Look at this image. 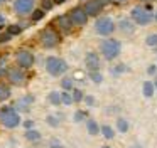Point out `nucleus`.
<instances>
[{"instance_id": "obj_1", "label": "nucleus", "mask_w": 157, "mask_h": 148, "mask_svg": "<svg viewBox=\"0 0 157 148\" xmlns=\"http://www.w3.org/2000/svg\"><path fill=\"white\" fill-rule=\"evenodd\" d=\"M130 19L137 24V25H149L150 22L154 20V13L150 10V7H142L137 5L130 10Z\"/></svg>"}, {"instance_id": "obj_2", "label": "nucleus", "mask_w": 157, "mask_h": 148, "mask_svg": "<svg viewBox=\"0 0 157 148\" xmlns=\"http://www.w3.org/2000/svg\"><path fill=\"white\" fill-rule=\"evenodd\" d=\"M100 50H101L103 57L108 61H113L120 56V50H122V44L117 39H105L100 46Z\"/></svg>"}, {"instance_id": "obj_3", "label": "nucleus", "mask_w": 157, "mask_h": 148, "mask_svg": "<svg viewBox=\"0 0 157 148\" xmlns=\"http://www.w3.org/2000/svg\"><path fill=\"white\" fill-rule=\"evenodd\" d=\"M0 121L5 128H15L21 124V116L12 106H2L0 108Z\"/></svg>"}, {"instance_id": "obj_4", "label": "nucleus", "mask_w": 157, "mask_h": 148, "mask_svg": "<svg viewBox=\"0 0 157 148\" xmlns=\"http://www.w3.org/2000/svg\"><path fill=\"white\" fill-rule=\"evenodd\" d=\"M46 71H48L51 76H61L68 71V64H66L64 59L56 56H49L46 59Z\"/></svg>"}, {"instance_id": "obj_5", "label": "nucleus", "mask_w": 157, "mask_h": 148, "mask_svg": "<svg viewBox=\"0 0 157 148\" xmlns=\"http://www.w3.org/2000/svg\"><path fill=\"white\" fill-rule=\"evenodd\" d=\"M117 25L115 22H113L112 17H100V19H96L95 22V32L98 34V35H112L113 32H115Z\"/></svg>"}, {"instance_id": "obj_6", "label": "nucleus", "mask_w": 157, "mask_h": 148, "mask_svg": "<svg viewBox=\"0 0 157 148\" xmlns=\"http://www.w3.org/2000/svg\"><path fill=\"white\" fill-rule=\"evenodd\" d=\"M39 37H41L42 47H46V49H52V47H56V46L59 44V40H61L59 34L56 32L54 29H51V27H48V29L42 30Z\"/></svg>"}, {"instance_id": "obj_7", "label": "nucleus", "mask_w": 157, "mask_h": 148, "mask_svg": "<svg viewBox=\"0 0 157 148\" xmlns=\"http://www.w3.org/2000/svg\"><path fill=\"white\" fill-rule=\"evenodd\" d=\"M15 62H17L19 67H22V69H29V67L34 66L36 62V57L34 54L31 52V50H19L17 56H15Z\"/></svg>"}, {"instance_id": "obj_8", "label": "nucleus", "mask_w": 157, "mask_h": 148, "mask_svg": "<svg viewBox=\"0 0 157 148\" xmlns=\"http://www.w3.org/2000/svg\"><path fill=\"white\" fill-rule=\"evenodd\" d=\"M108 3H112V0H88L85 5V10L90 17H96V15H100L103 7H106Z\"/></svg>"}, {"instance_id": "obj_9", "label": "nucleus", "mask_w": 157, "mask_h": 148, "mask_svg": "<svg viewBox=\"0 0 157 148\" xmlns=\"http://www.w3.org/2000/svg\"><path fill=\"white\" fill-rule=\"evenodd\" d=\"M88 13H86L85 7H76L69 12V19H71L73 25H85L88 22Z\"/></svg>"}, {"instance_id": "obj_10", "label": "nucleus", "mask_w": 157, "mask_h": 148, "mask_svg": "<svg viewBox=\"0 0 157 148\" xmlns=\"http://www.w3.org/2000/svg\"><path fill=\"white\" fill-rule=\"evenodd\" d=\"M14 10L19 15H27L34 12V0H15L14 2Z\"/></svg>"}, {"instance_id": "obj_11", "label": "nucleus", "mask_w": 157, "mask_h": 148, "mask_svg": "<svg viewBox=\"0 0 157 148\" xmlns=\"http://www.w3.org/2000/svg\"><path fill=\"white\" fill-rule=\"evenodd\" d=\"M7 77L12 84H24L25 81V72L22 71V67H10L7 69Z\"/></svg>"}, {"instance_id": "obj_12", "label": "nucleus", "mask_w": 157, "mask_h": 148, "mask_svg": "<svg viewBox=\"0 0 157 148\" xmlns=\"http://www.w3.org/2000/svg\"><path fill=\"white\" fill-rule=\"evenodd\" d=\"M85 64H86V69L91 72V71H100V66H101V62H100V56L96 52H88L85 56Z\"/></svg>"}, {"instance_id": "obj_13", "label": "nucleus", "mask_w": 157, "mask_h": 148, "mask_svg": "<svg viewBox=\"0 0 157 148\" xmlns=\"http://www.w3.org/2000/svg\"><path fill=\"white\" fill-rule=\"evenodd\" d=\"M135 25L137 24L133 22L132 19H122L118 22V29L122 30V34H125V35H132V34L135 32Z\"/></svg>"}, {"instance_id": "obj_14", "label": "nucleus", "mask_w": 157, "mask_h": 148, "mask_svg": "<svg viewBox=\"0 0 157 148\" xmlns=\"http://www.w3.org/2000/svg\"><path fill=\"white\" fill-rule=\"evenodd\" d=\"M34 103V96H31V94H27V96H24V98H21V99L17 101V109H19V113H27L29 109H31V104Z\"/></svg>"}, {"instance_id": "obj_15", "label": "nucleus", "mask_w": 157, "mask_h": 148, "mask_svg": "<svg viewBox=\"0 0 157 148\" xmlns=\"http://www.w3.org/2000/svg\"><path fill=\"white\" fill-rule=\"evenodd\" d=\"M56 22L59 24V27H61L64 32H69V29L73 27V22H71V19H69V15L68 17H66V15L58 17V19H56Z\"/></svg>"}, {"instance_id": "obj_16", "label": "nucleus", "mask_w": 157, "mask_h": 148, "mask_svg": "<svg viewBox=\"0 0 157 148\" xmlns=\"http://www.w3.org/2000/svg\"><path fill=\"white\" fill-rule=\"evenodd\" d=\"M10 94H12V89L5 83H2V81H0V101L9 99V98H10Z\"/></svg>"}, {"instance_id": "obj_17", "label": "nucleus", "mask_w": 157, "mask_h": 148, "mask_svg": "<svg viewBox=\"0 0 157 148\" xmlns=\"http://www.w3.org/2000/svg\"><path fill=\"white\" fill-rule=\"evenodd\" d=\"M86 130H88L90 135H98L100 131H101V128L98 126V123H96L95 120H88L86 121Z\"/></svg>"}, {"instance_id": "obj_18", "label": "nucleus", "mask_w": 157, "mask_h": 148, "mask_svg": "<svg viewBox=\"0 0 157 148\" xmlns=\"http://www.w3.org/2000/svg\"><path fill=\"white\" fill-rule=\"evenodd\" d=\"M25 138H27L29 141H32V143H37V141H41V133L36 130H27L25 131Z\"/></svg>"}, {"instance_id": "obj_19", "label": "nucleus", "mask_w": 157, "mask_h": 148, "mask_svg": "<svg viewBox=\"0 0 157 148\" xmlns=\"http://www.w3.org/2000/svg\"><path fill=\"white\" fill-rule=\"evenodd\" d=\"M49 103L54 104V106H59V104L63 103L61 93H59V91H52V93H49Z\"/></svg>"}, {"instance_id": "obj_20", "label": "nucleus", "mask_w": 157, "mask_h": 148, "mask_svg": "<svg viewBox=\"0 0 157 148\" xmlns=\"http://www.w3.org/2000/svg\"><path fill=\"white\" fill-rule=\"evenodd\" d=\"M154 89H155V86H154L152 81H145V83H144V96L145 98L154 96Z\"/></svg>"}, {"instance_id": "obj_21", "label": "nucleus", "mask_w": 157, "mask_h": 148, "mask_svg": "<svg viewBox=\"0 0 157 148\" xmlns=\"http://www.w3.org/2000/svg\"><path fill=\"white\" fill-rule=\"evenodd\" d=\"M73 77H63L61 79V86H63V89L64 91H69V93H71L73 89H75V87H73Z\"/></svg>"}, {"instance_id": "obj_22", "label": "nucleus", "mask_w": 157, "mask_h": 148, "mask_svg": "<svg viewBox=\"0 0 157 148\" xmlns=\"http://www.w3.org/2000/svg\"><path fill=\"white\" fill-rule=\"evenodd\" d=\"M101 133H103V136H105L106 140H112V138L115 136V131H113V128L108 126V124H103V126H101Z\"/></svg>"}, {"instance_id": "obj_23", "label": "nucleus", "mask_w": 157, "mask_h": 148, "mask_svg": "<svg viewBox=\"0 0 157 148\" xmlns=\"http://www.w3.org/2000/svg\"><path fill=\"white\" fill-rule=\"evenodd\" d=\"M125 71H128V67H127L125 64H117L115 67H112V69H110V72H112L113 76H120V74L125 72Z\"/></svg>"}, {"instance_id": "obj_24", "label": "nucleus", "mask_w": 157, "mask_h": 148, "mask_svg": "<svg viewBox=\"0 0 157 148\" xmlns=\"http://www.w3.org/2000/svg\"><path fill=\"white\" fill-rule=\"evenodd\" d=\"M145 44L149 47H157V32L149 34V35L145 37Z\"/></svg>"}, {"instance_id": "obj_25", "label": "nucleus", "mask_w": 157, "mask_h": 148, "mask_svg": "<svg viewBox=\"0 0 157 148\" xmlns=\"http://www.w3.org/2000/svg\"><path fill=\"white\" fill-rule=\"evenodd\" d=\"M88 76H90V79H91L93 83H96V84H100L103 81V76H101V72H100V71H91Z\"/></svg>"}, {"instance_id": "obj_26", "label": "nucleus", "mask_w": 157, "mask_h": 148, "mask_svg": "<svg viewBox=\"0 0 157 148\" xmlns=\"http://www.w3.org/2000/svg\"><path fill=\"white\" fill-rule=\"evenodd\" d=\"M71 94H73V101H75V103H81V101L85 99V94H83L81 89H73Z\"/></svg>"}, {"instance_id": "obj_27", "label": "nucleus", "mask_w": 157, "mask_h": 148, "mask_svg": "<svg viewBox=\"0 0 157 148\" xmlns=\"http://www.w3.org/2000/svg\"><path fill=\"white\" fill-rule=\"evenodd\" d=\"M117 128H118V131H122V133H127V130H128V123H127V120L118 118V120H117Z\"/></svg>"}, {"instance_id": "obj_28", "label": "nucleus", "mask_w": 157, "mask_h": 148, "mask_svg": "<svg viewBox=\"0 0 157 148\" xmlns=\"http://www.w3.org/2000/svg\"><path fill=\"white\" fill-rule=\"evenodd\" d=\"M44 15H46V10L44 9H34V12H32V20L37 22V20H41Z\"/></svg>"}, {"instance_id": "obj_29", "label": "nucleus", "mask_w": 157, "mask_h": 148, "mask_svg": "<svg viewBox=\"0 0 157 148\" xmlns=\"http://www.w3.org/2000/svg\"><path fill=\"white\" fill-rule=\"evenodd\" d=\"M7 32L10 34L12 37H14V35H19V34L22 32V27H21V25H15V24H14V25H9V27H7Z\"/></svg>"}, {"instance_id": "obj_30", "label": "nucleus", "mask_w": 157, "mask_h": 148, "mask_svg": "<svg viewBox=\"0 0 157 148\" xmlns=\"http://www.w3.org/2000/svg\"><path fill=\"white\" fill-rule=\"evenodd\" d=\"M61 98H63V104H71V103H75V101H73V94L69 93V91L61 93Z\"/></svg>"}, {"instance_id": "obj_31", "label": "nucleus", "mask_w": 157, "mask_h": 148, "mask_svg": "<svg viewBox=\"0 0 157 148\" xmlns=\"http://www.w3.org/2000/svg\"><path fill=\"white\" fill-rule=\"evenodd\" d=\"M86 116H88V113L83 111V109H79V111H76V113H75V121H76V123H79V121L86 120Z\"/></svg>"}, {"instance_id": "obj_32", "label": "nucleus", "mask_w": 157, "mask_h": 148, "mask_svg": "<svg viewBox=\"0 0 157 148\" xmlns=\"http://www.w3.org/2000/svg\"><path fill=\"white\" fill-rule=\"evenodd\" d=\"M52 5H54V0H42V9L48 12V10L52 9Z\"/></svg>"}, {"instance_id": "obj_33", "label": "nucleus", "mask_w": 157, "mask_h": 148, "mask_svg": "<svg viewBox=\"0 0 157 148\" xmlns=\"http://www.w3.org/2000/svg\"><path fill=\"white\" fill-rule=\"evenodd\" d=\"M48 123H49V124H52V126L59 124V116L56 118V114H51V116H48Z\"/></svg>"}, {"instance_id": "obj_34", "label": "nucleus", "mask_w": 157, "mask_h": 148, "mask_svg": "<svg viewBox=\"0 0 157 148\" xmlns=\"http://www.w3.org/2000/svg\"><path fill=\"white\" fill-rule=\"evenodd\" d=\"M12 39V35L9 32H5V34H2V35H0V42H7V40H10Z\"/></svg>"}, {"instance_id": "obj_35", "label": "nucleus", "mask_w": 157, "mask_h": 148, "mask_svg": "<svg viewBox=\"0 0 157 148\" xmlns=\"http://www.w3.org/2000/svg\"><path fill=\"white\" fill-rule=\"evenodd\" d=\"M85 101H86V104H88V106H93V104H95V98L93 96H85Z\"/></svg>"}, {"instance_id": "obj_36", "label": "nucleus", "mask_w": 157, "mask_h": 148, "mask_svg": "<svg viewBox=\"0 0 157 148\" xmlns=\"http://www.w3.org/2000/svg\"><path fill=\"white\" fill-rule=\"evenodd\" d=\"M51 148H64V146H63V145L59 143L58 140H52V141H51Z\"/></svg>"}, {"instance_id": "obj_37", "label": "nucleus", "mask_w": 157, "mask_h": 148, "mask_svg": "<svg viewBox=\"0 0 157 148\" xmlns=\"http://www.w3.org/2000/svg\"><path fill=\"white\" fill-rule=\"evenodd\" d=\"M147 72H149V74H155L157 72V66H149V67H147Z\"/></svg>"}, {"instance_id": "obj_38", "label": "nucleus", "mask_w": 157, "mask_h": 148, "mask_svg": "<svg viewBox=\"0 0 157 148\" xmlns=\"http://www.w3.org/2000/svg\"><path fill=\"white\" fill-rule=\"evenodd\" d=\"M4 27H5V17L2 15V13H0V30L4 29Z\"/></svg>"}, {"instance_id": "obj_39", "label": "nucleus", "mask_w": 157, "mask_h": 148, "mask_svg": "<svg viewBox=\"0 0 157 148\" xmlns=\"http://www.w3.org/2000/svg\"><path fill=\"white\" fill-rule=\"evenodd\" d=\"M73 79H79V81H83V79H85V77H83V72H79V71H78V72L75 74V77H73Z\"/></svg>"}, {"instance_id": "obj_40", "label": "nucleus", "mask_w": 157, "mask_h": 148, "mask_svg": "<svg viewBox=\"0 0 157 148\" xmlns=\"http://www.w3.org/2000/svg\"><path fill=\"white\" fill-rule=\"evenodd\" d=\"M24 126H25V128H27V130H31V128H32V126H34V123H32V121H31V120H29V121H25V123H24Z\"/></svg>"}, {"instance_id": "obj_41", "label": "nucleus", "mask_w": 157, "mask_h": 148, "mask_svg": "<svg viewBox=\"0 0 157 148\" xmlns=\"http://www.w3.org/2000/svg\"><path fill=\"white\" fill-rule=\"evenodd\" d=\"M66 0H54V5H61V3H64Z\"/></svg>"}, {"instance_id": "obj_42", "label": "nucleus", "mask_w": 157, "mask_h": 148, "mask_svg": "<svg viewBox=\"0 0 157 148\" xmlns=\"http://www.w3.org/2000/svg\"><path fill=\"white\" fill-rule=\"evenodd\" d=\"M154 86H155V89H157V76H155V79H154Z\"/></svg>"}, {"instance_id": "obj_43", "label": "nucleus", "mask_w": 157, "mask_h": 148, "mask_svg": "<svg viewBox=\"0 0 157 148\" xmlns=\"http://www.w3.org/2000/svg\"><path fill=\"white\" fill-rule=\"evenodd\" d=\"M140 2H152V0H140Z\"/></svg>"}, {"instance_id": "obj_44", "label": "nucleus", "mask_w": 157, "mask_h": 148, "mask_svg": "<svg viewBox=\"0 0 157 148\" xmlns=\"http://www.w3.org/2000/svg\"><path fill=\"white\" fill-rule=\"evenodd\" d=\"M154 19H155V22H157V12H155V15H154Z\"/></svg>"}, {"instance_id": "obj_45", "label": "nucleus", "mask_w": 157, "mask_h": 148, "mask_svg": "<svg viewBox=\"0 0 157 148\" xmlns=\"http://www.w3.org/2000/svg\"><path fill=\"white\" fill-rule=\"evenodd\" d=\"M101 148H110V146H106V145H105V146H101Z\"/></svg>"}, {"instance_id": "obj_46", "label": "nucleus", "mask_w": 157, "mask_h": 148, "mask_svg": "<svg viewBox=\"0 0 157 148\" xmlns=\"http://www.w3.org/2000/svg\"><path fill=\"white\" fill-rule=\"evenodd\" d=\"M135 148H142V146H139V145H137V146H135Z\"/></svg>"}, {"instance_id": "obj_47", "label": "nucleus", "mask_w": 157, "mask_h": 148, "mask_svg": "<svg viewBox=\"0 0 157 148\" xmlns=\"http://www.w3.org/2000/svg\"><path fill=\"white\" fill-rule=\"evenodd\" d=\"M117 2H123V0H117Z\"/></svg>"}, {"instance_id": "obj_48", "label": "nucleus", "mask_w": 157, "mask_h": 148, "mask_svg": "<svg viewBox=\"0 0 157 148\" xmlns=\"http://www.w3.org/2000/svg\"><path fill=\"white\" fill-rule=\"evenodd\" d=\"M0 2H5V0H0Z\"/></svg>"}]
</instances>
